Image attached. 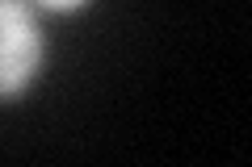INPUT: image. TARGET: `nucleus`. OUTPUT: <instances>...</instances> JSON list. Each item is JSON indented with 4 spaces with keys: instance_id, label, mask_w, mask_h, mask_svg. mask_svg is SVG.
I'll return each mask as SVG.
<instances>
[{
    "instance_id": "1",
    "label": "nucleus",
    "mask_w": 252,
    "mask_h": 167,
    "mask_svg": "<svg viewBox=\"0 0 252 167\" xmlns=\"http://www.w3.org/2000/svg\"><path fill=\"white\" fill-rule=\"evenodd\" d=\"M46 38L30 0H0V100H17L42 71Z\"/></svg>"
},
{
    "instance_id": "2",
    "label": "nucleus",
    "mask_w": 252,
    "mask_h": 167,
    "mask_svg": "<svg viewBox=\"0 0 252 167\" xmlns=\"http://www.w3.org/2000/svg\"><path fill=\"white\" fill-rule=\"evenodd\" d=\"M89 0H34V9H46V13H80Z\"/></svg>"
}]
</instances>
